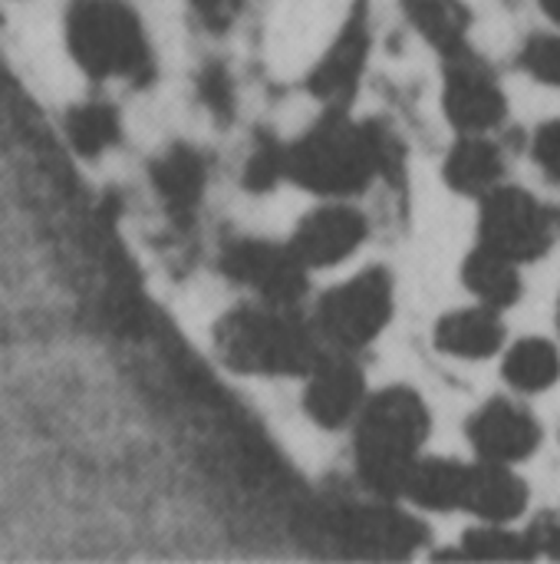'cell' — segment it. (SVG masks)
<instances>
[{
    "mask_svg": "<svg viewBox=\"0 0 560 564\" xmlns=\"http://www.w3.org/2000/svg\"><path fill=\"white\" fill-rule=\"evenodd\" d=\"M396 139L376 122H353L330 109L287 145V178L323 198L363 192L380 172H389Z\"/></svg>",
    "mask_w": 560,
    "mask_h": 564,
    "instance_id": "cell-1",
    "label": "cell"
},
{
    "mask_svg": "<svg viewBox=\"0 0 560 564\" xmlns=\"http://www.w3.org/2000/svg\"><path fill=\"white\" fill-rule=\"evenodd\" d=\"M218 357L251 377H304L320 350V334L294 304L257 301L224 314L215 327Z\"/></svg>",
    "mask_w": 560,
    "mask_h": 564,
    "instance_id": "cell-2",
    "label": "cell"
},
{
    "mask_svg": "<svg viewBox=\"0 0 560 564\" xmlns=\"http://www.w3.org/2000/svg\"><path fill=\"white\" fill-rule=\"evenodd\" d=\"M429 426V406L409 387H386L366 397L356 416V473L363 486L383 499L403 496Z\"/></svg>",
    "mask_w": 560,
    "mask_h": 564,
    "instance_id": "cell-3",
    "label": "cell"
},
{
    "mask_svg": "<svg viewBox=\"0 0 560 564\" xmlns=\"http://www.w3.org/2000/svg\"><path fill=\"white\" fill-rule=\"evenodd\" d=\"M66 46L99 79H139L152 66L142 20L122 0H73L66 10Z\"/></svg>",
    "mask_w": 560,
    "mask_h": 564,
    "instance_id": "cell-4",
    "label": "cell"
},
{
    "mask_svg": "<svg viewBox=\"0 0 560 564\" xmlns=\"http://www.w3.org/2000/svg\"><path fill=\"white\" fill-rule=\"evenodd\" d=\"M389 317L393 281L383 268H370L320 297L314 327L337 350H360L386 330Z\"/></svg>",
    "mask_w": 560,
    "mask_h": 564,
    "instance_id": "cell-5",
    "label": "cell"
},
{
    "mask_svg": "<svg viewBox=\"0 0 560 564\" xmlns=\"http://www.w3.org/2000/svg\"><path fill=\"white\" fill-rule=\"evenodd\" d=\"M479 231H482V248L525 264L548 254L554 241V215L531 192L498 185L482 198Z\"/></svg>",
    "mask_w": 560,
    "mask_h": 564,
    "instance_id": "cell-6",
    "label": "cell"
},
{
    "mask_svg": "<svg viewBox=\"0 0 560 564\" xmlns=\"http://www.w3.org/2000/svg\"><path fill=\"white\" fill-rule=\"evenodd\" d=\"M221 271L248 288L257 301L271 304H297L307 291V264L287 245L267 238H238L224 245Z\"/></svg>",
    "mask_w": 560,
    "mask_h": 564,
    "instance_id": "cell-7",
    "label": "cell"
},
{
    "mask_svg": "<svg viewBox=\"0 0 560 564\" xmlns=\"http://www.w3.org/2000/svg\"><path fill=\"white\" fill-rule=\"evenodd\" d=\"M446 119L459 132H492L505 122L508 102L495 73L465 46L446 56V86H442Z\"/></svg>",
    "mask_w": 560,
    "mask_h": 564,
    "instance_id": "cell-8",
    "label": "cell"
},
{
    "mask_svg": "<svg viewBox=\"0 0 560 564\" xmlns=\"http://www.w3.org/2000/svg\"><path fill=\"white\" fill-rule=\"evenodd\" d=\"M304 406L314 423L323 430H340L356 423L363 403H366V383L360 364L350 357V350H330L314 360V367L304 373Z\"/></svg>",
    "mask_w": 560,
    "mask_h": 564,
    "instance_id": "cell-9",
    "label": "cell"
},
{
    "mask_svg": "<svg viewBox=\"0 0 560 564\" xmlns=\"http://www.w3.org/2000/svg\"><path fill=\"white\" fill-rule=\"evenodd\" d=\"M366 56H370V17L363 7H356L347 23L340 26V33L333 36V43L327 46V53L317 59L314 73H310V93L330 106V109H343L366 69Z\"/></svg>",
    "mask_w": 560,
    "mask_h": 564,
    "instance_id": "cell-10",
    "label": "cell"
},
{
    "mask_svg": "<svg viewBox=\"0 0 560 564\" xmlns=\"http://www.w3.org/2000/svg\"><path fill=\"white\" fill-rule=\"evenodd\" d=\"M370 235V225L360 208L347 205L343 198H333L297 225L290 248L300 254L307 268H330L347 261Z\"/></svg>",
    "mask_w": 560,
    "mask_h": 564,
    "instance_id": "cell-11",
    "label": "cell"
},
{
    "mask_svg": "<svg viewBox=\"0 0 560 564\" xmlns=\"http://www.w3.org/2000/svg\"><path fill=\"white\" fill-rule=\"evenodd\" d=\"M469 440L482 459L512 466V463L528 459L538 449L541 426L525 406H518L512 400H492L472 416Z\"/></svg>",
    "mask_w": 560,
    "mask_h": 564,
    "instance_id": "cell-12",
    "label": "cell"
},
{
    "mask_svg": "<svg viewBox=\"0 0 560 564\" xmlns=\"http://www.w3.org/2000/svg\"><path fill=\"white\" fill-rule=\"evenodd\" d=\"M462 509L482 522L508 525L528 509V486L521 482V476L512 473L508 463L482 459V463L469 466Z\"/></svg>",
    "mask_w": 560,
    "mask_h": 564,
    "instance_id": "cell-13",
    "label": "cell"
},
{
    "mask_svg": "<svg viewBox=\"0 0 560 564\" xmlns=\"http://www.w3.org/2000/svg\"><path fill=\"white\" fill-rule=\"evenodd\" d=\"M495 307H462L446 314L436 324V344L442 354L459 360H485L502 350L505 344V324Z\"/></svg>",
    "mask_w": 560,
    "mask_h": 564,
    "instance_id": "cell-14",
    "label": "cell"
},
{
    "mask_svg": "<svg viewBox=\"0 0 560 564\" xmlns=\"http://www.w3.org/2000/svg\"><path fill=\"white\" fill-rule=\"evenodd\" d=\"M505 178V155L485 132H462L446 155V182L462 195L485 198Z\"/></svg>",
    "mask_w": 560,
    "mask_h": 564,
    "instance_id": "cell-15",
    "label": "cell"
},
{
    "mask_svg": "<svg viewBox=\"0 0 560 564\" xmlns=\"http://www.w3.org/2000/svg\"><path fill=\"white\" fill-rule=\"evenodd\" d=\"M152 185L172 215H188L205 195L208 165H205L201 152H195L191 145H172L155 159Z\"/></svg>",
    "mask_w": 560,
    "mask_h": 564,
    "instance_id": "cell-16",
    "label": "cell"
},
{
    "mask_svg": "<svg viewBox=\"0 0 560 564\" xmlns=\"http://www.w3.org/2000/svg\"><path fill=\"white\" fill-rule=\"evenodd\" d=\"M350 532L363 539L366 545L386 552V555H409L426 542V525L389 506H370V509H350Z\"/></svg>",
    "mask_w": 560,
    "mask_h": 564,
    "instance_id": "cell-17",
    "label": "cell"
},
{
    "mask_svg": "<svg viewBox=\"0 0 560 564\" xmlns=\"http://www.w3.org/2000/svg\"><path fill=\"white\" fill-rule=\"evenodd\" d=\"M465 479H469V466L455 463V459H439V456H419V463L413 466L403 496L429 512H452L462 509V496H465Z\"/></svg>",
    "mask_w": 560,
    "mask_h": 564,
    "instance_id": "cell-18",
    "label": "cell"
},
{
    "mask_svg": "<svg viewBox=\"0 0 560 564\" xmlns=\"http://www.w3.org/2000/svg\"><path fill=\"white\" fill-rule=\"evenodd\" d=\"M518 261L498 254V251H488V248H475L465 264H462V281L465 288L479 297V304L485 307H495V311H505L512 304H518L525 284H521V274H518Z\"/></svg>",
    "mask_w": 560,
    "mask_h": 564,
    "instance_id": "cell-19",
    "label": "cell"
},
{
    "mask_svg": "<svg viewBox=\"0 0 560 564\" xmlns=\"http://www.w3.org/2000/svg\"><path fill=\"white\" fill-rule=\"evenodd\" d=\"M409 23L442 53L452 56L469 46L472 13L462 0H403Z\"/></svg>",
    "mask_w": 560,
    "mask_h": 564,
    "instance_id": "cell-20",
    "label": "cell"
},
{
    "mask_svg": "<svg viewBox=\"0 0 560 564\" xmlns=\"http://www.w3.org/2000/svg\"><path fill=\"white\" fill-rule=\"evenodd\" d=\"M560 377V354L551 340L528 337L505 354V380L518 393H545Z\"/></svg>",
    "mask_w": 560,
    "mask_h": 564,
    "instance_id": "cell-21",
    "label": "cell"
},
{
    "mask_svg": "<svg viewBox=\"0 0 560 564\" xmlns=\"http://www.w3.org/2000/svg\"><path fill=\"white\" fill-rule=\"evenodd\" d=\"M66 139L79 155H99L119 139V116L106 102H83L66 116Z\"/></svg>",
    "mask_w": 560,
    "mask_h": 564,
    "instance_id": "cell-22",
    "label": "cell"
},
{
    "mask_svg": "<svg viewBox=\"0 0 560 564\" xmlns=\"http://www.w3.org/2000/svg\"><path fill=\"white\" fill-rule=\"evenodd\" d=\"M462 555L482 562H528L535 558V549L528 532H512L502 522H482V529L462 539Z\"/></svg>",
    "mask_w": 560,
    "mask_h": 564,
    "instance_id": "cell-23",
    "label": "cell"
},
{
    "mask_svg": "<svg viewBox=\"0 0 560 564\" xmlns=\"http://www.w3.org/2000/svg\"><path fill=\"white\" fill-rule=\"evenodd\" d=\"M518 63L545 86H560V36L558 33H535L525 46Z\"/></svg>",
    "mask_w": 560,
    "mask_h": 564,
    "instance_id": "cell-24",
    "label": "cell"
},
{
    "mask_svg": "<svg viewBox=\"0 0 560 564\" xmlns=\"http://www.w3.org/2000/svg\"><path fill=\"white\" fill-rule=\"evenodd\" d=\"M281 178H287V145L261 142V145L254 149V155L248 159L244 182H248L254 192H267V188H274Z\"/></svg>",
    "mask_w": 560,
    "mask_h": 564,
    "instance_id": "cell-25",
    "label": "cell"
},
{
    "mask_svg": "<svg viewBox=\"0 0 560 564\" xmlns=\"http://www.w3.org/2000/svg\"><path fill=\"white\" fill-rule=\"evenodd\" d=\"M531 152H535V162L541 165V172H545L551 182H560V119L545 122V126L535 132Z\"/></svg>",
    "mask_w": 560,
    "mask_h": 564,
    "instance_id": "cell-26",
    "label": "cell"
},
{
    "mask_svg": "<svg viewBox=\"0 0 560 564\" xmlns=\"http://www.w3.org/2000/svg\"><path fill=\"white\" fill-rule=\"evenodd\" d=\"M528 539H531L535 558H538V555H545V558H560V512H545V516L528 529Z\"/></svg>",
    "mask_w": 560,
    "mask_h": 564,
    "instance_id": "cell-27",
    "label": "cell"
},
{
    "mask_svg": "<svg viewBox=\"0 0 560 564\" xmlns=\"http://www.w3.org/2000/svg\"><path fill=\"white\" fill-rule=\"evenodd\" d=\"M201 96L218 112H228L231 109V83H228L224 69H218V66H208L205 69V76H201Z\"/></svg>",
    "mask_w": 560,
    "mask_h": 564,
    "instance_id": "cell-28",
    "label": "cell"
},
{
    "mask_svg": "<svg viewBox=\"0 0 560 564\" xmlns=\"http://www.w3.org/2000/svg\"><path fill=\"white\" fill-rule=\"evenodd\" d=\"M191 7L198 10V17L208 26H228L231 20H238L241 13V0H191Z\"/></svg>",
    "mask_w": 560,
    "mask_h": 564,
    "instance_id": "cell-29",
    "label": "cell"
},
{
    "mask_svg": "<svg viewBox=\"0 0 560 564\" xmlns=\"http://www.w3.org/2000/svg\"><path fill=\"white\" fill-rule=\"evenodd\" d=\"M541 3V10L554 20V23H560V0H538Z\"/></svg>",
    "mask_w": 560,
    "mask_h": 564,
    "instance_id": "cell-30",
    "label": "cell"
},
{
    "mask_svg": "<svg viewBox=\"0 0 560 564\" xmlns=\"http://www.w3.org/2000/svg\"><path fill=\"white\" fill-rule=\"evenodd\" d=\"M558 327H560V301H558Z\"/></svg>",
    "mask_w": 560,
    "mask_h": 564,
    "instance_id": "cell-31",
    "label": "cell"
}]
</instances>
